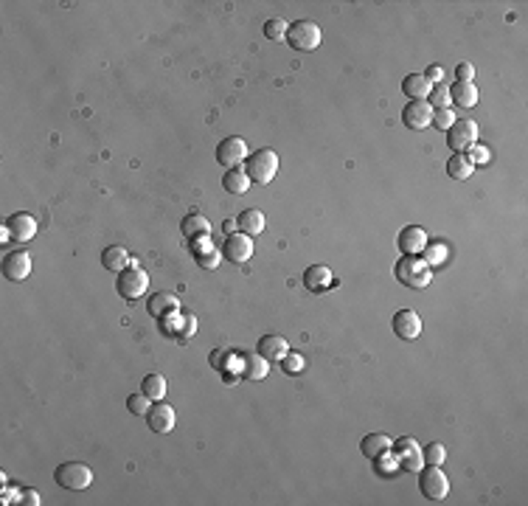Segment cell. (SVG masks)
<instances>
[{
    "label": "cell",
    "instance_id": "cell-7",
    "mask_svg": "<svg viewBox=\"0 0 528 506\" xmlns=\"http://www.w3.org/2000/svg\"><path fill=\"white\" fill-rule=\"evenodd\" d=\"M447 144L453 152H467L478 144V124L472 118H456V124L447 130Z\"/></svg>",
    "mask_w": 528,
    "mask_h": 506
},
{
    "label": "cell",
    "instance_id": "cell-33",
    "mask_svg": "<svg viewBox=\"0 0 528 506\" xmlns=\"http://www.w3.org/2000/svg\"><path fill=\"white\" fill-rule=\"evenodd\" d=\"M303 366H306V360H303V354H298V352H287V354L281 357V369H284V374H301Z\"/></svg>",
    "mask_w": 528,
    "mask_h": 506
},
{
    "label": "cell",
    "instance_id": "cell-44",
    "mask_svg": "<svg viewBox=\"0 0 528 506\" xmlns=\"http://www.w3.org/2000/svg\"><path fill=\"white\" fill-rule=\"evenodd\" d=\"M222 228L228 231V236H231V233H236V220H225V223H222Z\"/></svg>",
    "mask_w": 528,
    "mask_h": 506
},
{
    "label": "cell",
    "instance_id": "cell-43",
    "mask_svg": "<svg viewBox=\"0 0 528 506\" xmlns=\"http://www.w3.org/2000/svg\"><path fill=\"white\" fill-rule=\"evenodd\" d=\"M225 360H228V354H225V352H220V349H217V352H211V366H214L217 371H220V369H225V366H222Z\"/></svg>",
    "mask_w": 528,
    "mask_h": 506
},
{
    "label": "cell",
    "instance_id": "cell-41",
    "mask_svg": "<svg viewBox=\"0 0 528 506\" xmlns=\"http://www.w3.org/2000/svg\"><path fill=\"white\" fill-rule=\"evenodd\" d=\"M214 245L208 242V236H197V239H191V251H194V256H200V253H205V251H211Z\"/></svg>",
    "mask_w": 528,
    "mask_h": 506
},
{
    "label": "cell",
    "instance_id": "cell-26",
    "mask_svg": "<svg viewBox=\"0 0 528 506\" xmlns=\"http://www.w3.org/2000/svg\"><path fill=\"white\" fill-rule=\"evenodd\" d=\"M236 228H239L242 233H247V236H256V233H262V231H264V214H262L259 209H247V211H242V214H239Z\"/></svg>",
    "mask_w": 528,
    "mask_h": 506
},
{
    "label": "cell",
    "instance_id": "cell-16",
    "mask_svg": "<svg viewBox=\"0 0 528 506\" xmlns=\"http://www.w3.org/2000/svg\"><path fill=\"white\" fill-rule=\"evenodd\" d=\"M256 352H259L267 363H281V357L290 352V343H287V337H281V335H264L256 343Z\"/></svg>",
    "mask_w": 528,
    "mask_h": 506
},
{
    "label": "cell",
    "instance_id": "cell-35",
    "mask_svg": "<svg viewBox=\"0 0 528 506\" xmlns=\"http://www.w3.org/2000/svg\"><path fill=\"white\" fill-rule=\"evenodd\" d=\"M427 102H430V105H436L438 110H444V107H450V102H453V99H450V90H447L444 85H436V88L430 90Z\"/></svg>",
    "mask_w": 528,
    "mask_h": 506
},
{
    "label": "cell",
    "instance_id": "cell-9",
    "mask_svg": "<svg viewBox=\"0 0 528 506\" xmlns=\"http://www.w3.org/2000/svg\"><path fill=\"white\" fill-rule=\"evenodd\" d=\"M253 256V239L247 233H231L225 242H222V259L234 262V265H244L247 259Z\"/></svg>",
    "mask_w": 528,
    "mask_h": 506
},
{
    "label": "cell",
    "instance_id": "cell-10",
    "mask_svg": "<svg viewBox=\"0 0 528 506\" xmlns=\"http://www.w3.org/2000/svg\"><path fill=\"white\" fill-rule=\"evenodd\" d=\"M146 422L155 433H172L177 425V413L172 405L166 402H152L149 411H146Z\"/></svg>",
    "mask_w": 528,
    "mask_h": 506
},
{
    "label": "cell",
    "instance_id": "cell-17",
    "mask_svg": "<svg viewBox=\"0 0 528 506\" xmlns=\"http://www.w3.org/2000/svg\"><path fill=\"white\" fill-rule=\"evenodd\" d=\"M394 332L402 340H416L421 335V318L413 312V310H399L394 315Z\"/></svg>",
    "mask_w": 528,
    "mask_h": 506
},
{
    "label": "cell",
    "instance_id": "cell-40",
    "mask_svg": "<svg viewBox=\"0 0 528 506\" xmlns=\"http://www.w3.org/2000/svg\"><path fill=\"white\" fill-rule=\"evenodd\" d=\"M424 79H427L430 85H441V82H444V68H441V65H430V68L424 70Z\"/></svg>",
    "mask_w": 528,
    "mask_h": 506
},
{
    "label": "cell",
    "instance_id": "cell-5",
    "mask_svg": "<svg viewBox=\"0 0 528 506\" xmlns=\"http://www.w3.org/2000/svg\"><path fill=\"white\" fill-rule=\"evenodd\" d=\"M54 478H57L59 487L73 490V492L87 490V487L93 484V473H90V467L82 464V461H65V464H59Z\"/></svg>",
    "mask_w": 528,
    "mask_h": 506
},
{
    "label": "cell",
    "instance_id": "cell-22",
    "mask_svg": "<svg viewBox=\"0 0 528 506\" xmlns=\"http://www.w3.org/2000/svg\"><path fill=\"white\" fill-rule=\"evenodd\" d=\"M102 265L107 268V270H113V273H121V270H126L129 265H132V259H129V251L126 248H121V245H110L104 253H102Z\"/></svg>",
    "mask_w": 528,
    "mask_h": 506
},
{
    "label": "cell",
    "instance_id": "cell-1",
    "mask_svg": "<svg viewBox=\"0 0 528 506\" xmlns=\"http://www.w3.org/2000/svg\"><path fill=\"white\" fill-rule=\"evenodd\" d=\"M276 172H279V155H276L273 149H256V152L247 155V161H244V174H247L250 183H256V186L273 183Z\"/></svg>",
    "mask_w": 528,
    "mask_h": 506
},
{
    "label": "cell",
    "instance_id": "cell-21",
    "mask_svg": "<svg viewBox=\"0 0 528 506\" xmlns=\"http://www.w3.org/2000/svg\"><path fill=\"white\" fill-rule=\"evenodd\" d=\"M433 90V85L424 79V73H408L402 79V93L411 96V102H419V99H427Z\"/></svg>",
    "mask_w": 528,
    "mask_h": 506
},
{
    "label": "cell",
    "instance_id": "cell-30",
    "mask_svg": "<svg viewBox=\"0 0 528 506\" xmlns=\"http://www.w3.org/2000/svg\"><path fill=\"white\" fill-rule=\"evenodd\" d=\"M447 253H450V251H447V245L433 242V245H427V248L421 251V259H424V262L433 268V265H441V262L447 259Z\"/></svg>",
    "mask_w": 528,
    "mask_h": 506
},
{
    "label": "cell",
    "instance_id": "cell-4",
    "mask_svg": "<svg viewBox=\"0 0 528 506\" xmlns=\"http://www.w3.org/2000/svg\"><path fill=\"white\" fill-rule=\"evenodd\" d=\"M419 490L427 501H444L450 492V478L444 475L441 467L427 464L424 470H419Z\"/></svg>",
    "mask_w": 528,
    "mask_h": 506
},
{
    "label": "cell",
    "instance_id": "cell-6",
    "mask_svg": "<svg viewBox=\"0 0 528 506\" xmlns=\"http://www.w3.org/2000/svg\"><path fill=\"white\" fill-rule=\"evenodd\" d=\"M146 287H149V276H146L141 268H126V270L118 273V279H116V290L124 301L141 298V295L146 292Z\"/></svg>",
    "mask_w": 528,
    "mask_h": 506
},
{
    "label": "cell",
    "instance_id": "cell-29",
    "mask_svg": "<svg viewBox=\"0 0 528 506\" xmlns=\"http://www.w3.org/2000/svg\"><path fill=\"white\" fill-rule=\"evenodd\" d=\"M222 186H225V191H231V194H244V191L250 189V177H247L242 169H228L225 177H222Z\"/></svg>",
    "mask_w": 528,
    "mask_h": 506
},
{
    "label": "cell",
    "instance_id": "cell-25",
    "mask_svg": "<svg viewBox=\"0 0 528 506\" xmlns=\"http://www.w3.org/2000/svg\"><path fill=\"white\" fill-rule=\"evenodd\" d=\"M450 90V99L458 105V107H475L478 105V88L472 82H456L447 88Z\"/></svg>",
    "mask_w": 528,
    "mask_h": 506
},
{
    "label": "cell",
    "instance_id": "cell-27",
    "mask_svg": "<svg viewBox=\"0 0 528 506\" xmlns=\"http://www.w3.org/2000/svg\"><path fill=\"white\" fill-rule=\"evenodd\" d=\"M472 172H475V167H472V161L467 158V152H453V155H450V161H447V174H450L453 180H470Z\"/></svg>",
    "mask_w": 528,
    "mask_h": 506
},
{
    "label": "cell",
    "instance_id": "cell-19",
    "mask_svg": "<svg viewBox=\"0 0 528 506\" xmlns=\"http://www.w3.org/2000/svg\"><path fill=\"white\" fill-rule=\"evenodd\" d=\"M180 231H183V236H185L188 242L197 239V236H208V233H211V220H208L205 214H200V211H191V214L183 217Z\"/></svg>",
    "mask_w": 528,
    "mask_h": 506
},
{
    "label": "cell",
    "instance_id": "cell-42",
    "mask_svg": "<svg viewBox=\"0 0 528 506\" xmlns=\"http://www.w3.org/2000/svg\"><path fill=\"white\" fill-rule=\"evenodd\" d=\"M456 76H458V82H472V76H475V68H472L470 62H461V65L456 68Z\"/></svg>",
    "mask_w": 528,
    "mask_h": 506
},
{
    "label": "cell",
    "instance_id": "cell-34",
    "mask_svg": "<svg viewBox=\"0 0 528 506\" xmlns=\"http://www.w3.org/2000/svg\"><path fill=\"white\" fill-rule=\"evenodd\" d=\"M149 396L141 391V394H129L126 396V408L132 411V413H138V416H146V411H149Z\"/></svg>",
    "mask_w": 528,
    "mask_h": 506
},
{
    "label": "cell",
    "instance_id": "cell-23",
    "mask_svg": "<svg viewBox=\"0 0 528 506\" xmlns=\"http://www.w3.org/2000/svg\"><path fill=\"white\" fill-rule=\"evenodd\" d=\"M303 284H306V290H312V292H323V290L332 284V270L323 268V265H312V268H306V273H303Z\"/></svg>",
    "mask_w": 528,
    "mask_h": 506
},
{
    "label": "cell",
    "instance_id": "cell-15",
    "mask_svg": "<svg viewBox=\"0 0 528 506\" xmlns=\"http://www.w3.org/2000/svg\"><path fill=\"white\" fill-rule=\"evenodd\" d=\"M394 448H397V461H399L402 470H408V473H419L421 470V464H424L421 448L413 439H399Z\"/></svg>",
    "mask_w": 528,
    "mask_h": 506
},
{
    "label": "cell",
    "instance_id": "cell-3",
    "mask_svg": "<svg viewBox=\"0 0 528 506\" xmlns=\"http://www.w3.org/2000/svg\"><path fill=\"white\" fill-rule=\"evenodd\" d=\"M394 273H397V279L402 281L405 287H411V290H421V287H427L433 281L430 265L421 256H402L397 262V270Z\"/></svg>",
    "mask_w": 528,
    "mask_h": 506
},
{
    "label": "cell",
    "instance_id": "cell-39",
    "mask_svg": "<svg viewBox=\"0 0 528 506\" xmlns=\"http://www.w3.org/2000/svg\"><path fill=\"white\" fill-rule=\"evenodd\" d=\"M467 158L472 161V167H486L489 164V149L486 147H480V144H475V147H470L467 149Z\"/></svg>",
    "mask_w": 528,
    "mask_h": 506
},
{
    "label": "cell",
    "instance_id": "cell-24",
    "mask_svg": "<svg viewBox=\"0 0 528 506\" xmlns=\"http://www.w3.org/2000/svg\"><path fill=\"white\" fill-rule=\"evenodd\" d=\"M267 371H270V366H267V360H264L259 352L242 357V374H244L247 380H264Z\"/></svg>",
    "mask_w": 528,
    "mask_h": 506
},
{
    "label": "cell",
    "instance_id": "cell-31",
    "mask_svg": "<svg viewBox=\"0 0 528 506\" xmlns=\"http://www.w3.org/2000/svg\"><path fill=\"white\" fill-rule=\"evenodd\" d=\"M421 458H424V464H436V467H441L444 458H447V448H444L441 442H430L427 448L421 450Z\"/></svg>",
    "mask_w": 528,
    "mask_h": 506
},
{
    "label": "cell",
    "instance_id": "cell-36",
    "mask_svg": "<svg viewBox=\"0 0 528 506\" xmlns=\"http://www.w3.org/2000/svg\"><path fill=\"white\" fill-rule=\"evenodd\" d=\"M433 124H436L441 132H447V130L456 124V112L450 110V107H444V110H433Z\"/></svg>",
    "mask_w": 528,
    "mask_h": 506
},
{
    "label": "cell",
    "instance_id": "cell-38",
    "mask_svg": "<svg viewBox=\"0 0 528 506\" xmlns=\"http://www.w3.org/2000/svg\"><path fill=\"white\" fill-rule=\"evenodd\" d=\"M377 461V473H382V475H394L397 470H399V461H397V455H388V453H382L379 458H374Z\"/></svg>",
    "mask_w": 528,
    "mask_h": 506
},
{
    "label": "cell",
    "instance_id": "cell-32",
    "mask_svg": "<svg viewBox=\"0 0 528 506\" xmlns=\"http://www.w3.org/2000/svg\"><path fill=\"white\" fill-rule=\"evenodd\" d=\"M287 26H290V23H284V20L273 17V20H267V23H264V37H267V40H273V43H279V40H284V37H287Z\"/></svg>",
    "mask_w": 528,
    "mask_h": 506
},
{
    "label": "cell",
    "instance_id": "cell-20",
    "mask_svg": "<svg viewBox=\"0 0 528 506\" xmlns=\"http://www.w3.org/2000/svg\"><path fill=\"white\" fill-rule=\"evenodd\" d=\"M394 448V442H391V436H385V433H365L362 436V442H360V453L365 455V458H379L382 453H388V450Z\"/></svg>",
    "mask_w": 528,
    "mask_h": 506
},
{
    "label": "cell",
    "instance_id": "cell-2",
    "mask_svg": "<svg viewBox=\"0 0 528 506\" xmlns=\"http://www.w3.org/2000/svg\"><path fill=\"white\" fill-rule=\"evenodd\" d=\"M284 40L290 43L293 51L309 54V51H315V48L320 46L323 37H320L318 23H312V20H295V23L287 26V37H284Z\"/></svg>",
    "mask_w": 528,
    "mask_h": 506
},
{
    "label": "cell",
    "instance_id": "cell-37",
    "mask_svg": "<svg viewBox=\"0 0 528 506\" xmlns=\"http://www.w3.org/2000/svg\"><path fill=\"white\" fill-rule=\"evenodd\" d=\"M194 259H197V265H200V268H205V270H214V268L220 265V259H222V251L211 248V251H205V253H200V256H194Z\"/></svg>",
    "mask_w": 528,
    "mask_h": 506
},
{
    "label": "cell",
    "instance_id": "cell-11",
    "mask_svg": "<svg viewBox=\"0 0 528 506\" xmlns=\"http://www.w3.org/2000/svg\"><path fill=\"white\" fill-rule=\"evenodd\" d=\"M3 276L9 281H23L31 276V256L26 251H11L3 256Z\"/></svg>",
    "mask_w": 528,
    "mask_h": 506
},
{
    "label": "cell",
    "instance_id": "cell-14",
    "mask_svg": "<svg viewBox=\"0 0 528 506\" xmlns=\"http://www.w3.org/2000/svg\"><path fill=\"white\" fill-rule=\"evenodd\" d=\"M6 231L11 233V239L28 242V239H34V233H37V220H34L31 214H26V211H17V214H11V217L6 220Z\"/></svg>",
    "mask_w": 528,
    "mask_h": 506
},
{
    "label": "cell",
    "instance_id": "cell-8",
    "mask_svg": "<svg viewBox=\"0 0 528 506\" xmlns=\"http://www.w3.org/2000/svg\"><path fill=\"white\" fill-rule=\"evenodd\" d=\"M217 161H220V167H225V169H239V164L247 161V141L239 138V135H231V138L220 141V147H217Z\"/></svg>",
    "mask_w": 528,
    "mask_h": 506
},
{
    "label": "cell",
    "instance_id": "cell-18",
    "mask_svg": "<svg viewBox=\"0 0 528 506\" xmlns=\"http://www.w3.org/2000/svg\"><path fill=\"white\" fill-rule=\"evenodd\" d=\"M177 310H180V298L175 292H155L146 301V312L152 318H169V315H177Z\"/></svg>",
    "mask_w": 528,
    "mask_h": 506
},
{
    "label": "cell",
    "instance_id": "cell-12",
    "mask_svg": "<svg viewBox=\"0 0 528 506\" xmlns=\"http://www.w3.org/2000/svg\"><path fill=\"white\" fill-rule=\"evenodd\" d=\"M397 245L405 256H421V251L427 248V231L421 225H408V228L399 231Z\"/></svg>",
    "mask_w": 528,
    "mask_h": 506
},
{
    "label": "cell",
    "instance_id": "cell-28",
    "mask_svg": "<svg viewBox=\"0 0 528 506\" xmlns=\"http://www.w3.org/2000/svg\"><path fill=\"white\" fill-rule=\"evenodd\" d=\"M141 391L146 394L152 402H161V399L166 396V377H163V374H158V371L146 374V377H144V383H141Z\"/></svg>",
    "mask_w": 528,
    "mask_h": 506
},
{
    "label": "cell",
    "instance_id": "cell-13",
    "mask_svg": "<svg viewBox=\"0 0 528 506\" xmlns=\"http://www.w3.org/2000/svg\"><path fill=\"white\" fill-rule=\"evenodd\" d=\"M402 121H405V127H411V130H424L427 124H433V105H430L427 99L408 102L405 110H402Z\"/></svg>",
    "mask_w": 528,
    "mask_h": 506
}]
</instances>
